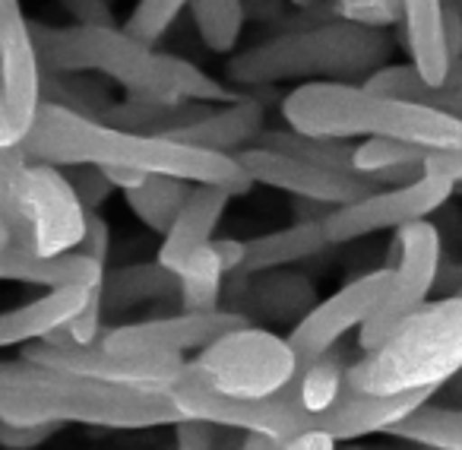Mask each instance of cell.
<instances>
[{
    "mask_svg": "<svg viewBox=\"0 0 462 450\" xmlns=\"http://www.w3.org/2000/svg\"><path fill=\"white\" fill-rule=\"evenodd\" d=\"M462 371V295L424 302L377 349L348 365L346 380L361 393L440 390Z\"/></svg>",
    "mask_w": 462,
    "mask_h": 450,
    "instance_id": "cell-6",
    "label": "cell"
},
{
    "mask_svg": "<svg viewBox=\"0 0 462 450\" xmlns=\"http://www.w3.org/2000/svg\"><path fill=\"white\" fill-rule=\"evenodd\" d=\"M336 437L329 431H320V428H310V431H298V435L285 437L279 447H291V450H329L336 447Z\"/></svg>",
    "mask_w": 462,
    "mask_h": 450,
    "instance_id": "cell-41",
    "label": "cell"
},
{
    "mask_svg": "<svg viewBox=\"0 0 462 450\" xmlns=\"http://www.w3.org/2000/svg\"><path fill=\"white\" fill-rule=\"evenodd\" d=\"M327 248L329 241L323 235V219H298L289 229L245 241V260H241L238 273L241 277H257L263 270H279V267L317 258Z\"/></svg>",
    "mask_w": 462,
    "mask_h": 450,
    "instance_id": "cell-20",
    "label": "cell"
},
{
    "mask_svg": "<svg viewBox=\"0 0 462 450\" xmlns=\"http://www.w3.org/2000/svg\"><path fill=\"white\" fill-rule=\"evenodd\" d=\"M348 365H352V355L346 349L333 346L323 355H317V359H310L308 365L298 368V374H301V399L310 412H323L336 403L342 384H346Z\"/></svg>",
    "mask_w": 462,
    "mask_h": 450,
    "instance_id": "cell-30",
    "label": "cell"
},
{
    "mask_svg": "<svg viewBox=\"0 0 462 450\" xmlns=\"http://www.w3.org/2000/svg\"><path fill=\"white\" fill-rule=\"evenodd\" d=\"M4 248H14V232H10L4 212H0V251H4Z\"/></svg>",
    "mask_w": 462,
    "mask_h": 450,
    "instance_id": "cell-46",
    "label": "cell"
},
{
    "mask_svg": "<svg viewBox=\"0 0 462 450\" xmlns=\"http://www.w3.org/2000/svg\"><path fill=\"white\" fill-rule=\"evenodd\" d=\"M443 42H447L449 64L462 58V0H443Z\"/></svg>",
    "mask_w": 462,
    "mask_h": 450,
    "instance_id": "cell-40",
    "label": "cell"
},
{
    "mask_svg": "<svg viewBox=\"0 0 462 450\" xmlns=\"http://www.w3.org/2000/svg\"><path fill=\"white\" fill-rule=\"evenodd\" d=\"M79 26H115L108 0H58Z\"/></svg>",
    "mask_w": 462,
    "mask_h": 450,
    "instance_id": "cell-38",
    "label": "cell"
},
{
    "mask_svg": "<svg viewBox=\"0 0 462 450\" xmlns=\"http://www.w3.org/2000/svg\"><path fill=\"white\" fill-rule=\"evenodd\" d=\"M23 359L39 361L48 368H60V371L83 374V378H96L105 384L117 387H136V390H159L168 393V387L174 384V378L184 368V355H121L105 349L102 342H45L32 340L23 342Z\"/></svg>",
    "mask_w": 462,
    "mask_h": 450,
    "instance_id": "cell-10",
    "label": "cell"
},
{
    "mask_svg": "<svg viewBox=\"0 0 462 450\" xmlns=\"http://www.w3.org/2000/svg\"><path fill=\"white\" fill-rule=\"evenodd\" d=\"M67 168H70L67 178H70L73 191H77V197L83 200L86 210H98V206L111 197V191H115L98 165H67Z\"/></svg>",
    "mask_w": 462,
    "mask_h": 450,
    "instance_id": "cell-35",
    "label": "cell"
},
{
    "mask_svg": "<svg viewBox=\"0 0 462 450\" xmlns=\"http://www.w3.org/2000/svg\"><path fill=\"white\" fill-rule=\"evenodd\" d=\"M254 146L276 149V153L295 155V159L314 162L323 168H352V149L346 140L336 136H310L301 130H260Z\"/></svg>",
    "mask_w": 462,
    "mask_h": 450,
    "instance_id": "cell-29",
    "label": "cell"
},
{
    "mask_svg": "<svg viewBox=\"0 0 462 450\" xmlns=\"http://www.w3.org/2000/svg\"><path fill=\"white\" fill-rule=\"evenodd\" d=\"M102 172H105V178L111 181V187H115V191H130V187H136L149 174V172L127 168V165H105Z\"/></svg>",
    "mask_w": 462,
    "mask_h": 450,
    "instance_id": "cell-44",
    "label": "cell"
},
{
    "mask_svg": "<svg viewBox=\"0 0 462 450\" xmlns=\"http://www.w3.org/2000/svg\"><path fill=\"white\" fill-rule=\"evenodd\" d=\"M386 61H390L386 29H371L339 16L333 23L295 29L238 52L228 61V80L235 86L346 80L377 70Z\"/></svg>",
    "mask_w": 462,
    "mask_h": 450,
    "instance_id": "cell-5",
    "label": "cell"
},
{
    "mask_svg": "<svg viewBox=\"0 0 462 450\" xmlns=\"http://www.w3.org/2000/svg\"><path fill=\"white\" fill-rule=\"evenodd\" d=\"M0 418L7 422H77L111 431L174 425L180 409L168 393L105 384L39 361H0Z\"/></svg>",
    "mask_w": 462,
    "mask_h": 450,
    "instance_id": "cell-3",
    "label": "cell"
},
{
    "mask_svg": "<svg viewBox=\"0 0 462 450\" xmlns=\"http://www.w3.org/2000/svg\"><path fill=\"white\" fill-rule=\"evenodd\" d=\"M89 292V286H54V289H48V295L35 298V302L0 311V349L23 346V342L42 340L45 333H51L54 327L70 321L83 308Z\"/></svg>",
    "mask_w": 462,
    "mask_h": 450,
    "instance_id": "cell-19",
    "label": "cell"
},
{
    "mask_svg": "<svg viewBox=\"0 0 462 450\" xmlns=\"http://www.w3.org/2000/svg\"><path fill=\"white\" fill-rule=\"evenodd\" d=\"M291 130L310 136H390L428 149H459L462 121L434 105L402 102L342 80H310L282 98Z\"/></svg>",
    "mask_w": 462,
    "mask_h": 450,
    "instance_id": "cell-4",
    "label": "cell"
},
{
    "mask_svg": "<svg viewBox=\"0 0 462 450\" xmlns=\"http://www.w3.org/2000/svg\"><path fill=\"white\" fill-rule=\"evenodd\" d=\"M184 7L187 0H140L134 14L127 16V23H124V33L130 39L143 42V45L155 48L168 35V29L174 26V20H178Z\"/></svg>",
    "mask_w": 462,
    "mask_h": 450,
    "instance_id": "cell-32",
    "label": "cell"
},
{
    "mask_svg": "<svg viewBox=\"0 0 462 450\" xmlns=\"http://www.w3.org/2000/svg\"><path fill=\"white\" fill-rule=\"evenodd\" d=\"M105 264L92 260L83 251H67L58 258L23 251V248H4L0 251V283H26L54 289V286H102Z\"/></svg>",
    "mask_w": 462,
    "mask_h": 450,
    "instance_id": "cell-18",
    "label": "cell"
},
{
    "mask_svg": "<svg viewBox=\"0 0 462 450\" xmlns=\"http://www.w3.org/2000/svg\"><path fill=\"white\" fill-rule=\"evenodd\" d=\"M260 130H263V102L257 96H238L231 98V102H222V108L212 105L203 117H197L193 124H187V127L174 130L168 136L180 143H193V146L235 155L247 143L257 140Z\"/></svg>",
    "mask_w": 462,
    "mask_h": 450,
    "instance_id": "cell-17",
    "label": "cell"
},
{
    "mask_svg": "<svg viewBox=\"0 0 462 450\" xmlns=\"http://www.w3.org/2000/svg\"><path fill=\"white\" fill-rule=\"evenodd\" d=\"M336 14L361 26L390 29L402 23V0H336Z\"/></svg>",
    "mask_w": 462,
    "mask_h": 450,
    "instance_id": "cell-34",
    "label": "cell"
},
{
    "mask_svg": "<svg viewBox=\"0 0 462 450\" xmlns=\"http://www.w3.org/2000/svg\"><path fill=\"white\" fill-rule=\"evenodd\" d=\"M0 86L14 117L29 130L42 105V64L20 0H0Z\"/></svg>",
    "mask_w": 462,
    "mask_h": 450,
    "instance_id": "cell-15",
    "label": "cell"
},
{
    "mask_svg": "<svg viewBox=\"0 0 462 450\" xmlns=\"http://www.w3.org/2000/svg\"><path fill=\"white\" fill-rule=\"evenodd\" d=\"M29 251L42 258L77 251L86 232V206L77 197L70 178L51 162H29L26 174Z\"/></svg>",
    "mask_w": 462,
    "mask_h": 450,
    "instance_id": "cell-12",
    "label": "cell"
},
{
    "mask_svg": "<svg viewBox=\"0 0 462 450\" xmlns=\"http://www.w3.org/2000/svg\"><path fill=\"white\" fill-rule=\"evenodd\" d=\"M231 200L228 187L218 184H193L187 203L180 206V212L174 216V222L168 225V232L162 235V248H159V264L168 270L178 273L180 264L190 258L197 248H203L206 241L216 232L218 219H222L225 206Z\"/></svg>",
    "mask_w": 462,
    "mask_h": 450,
    "instance_id": "cell-16",
    "label": "cell"
},
{
    "mask_svg": "<svg viewBox=\"0 0 462 450\" xmlns=\"http://www.w3.org/2000/svg\"><path fill=\"white\" fill-rule=\"evenodd\" d=\"M209 245L216 248V254H218V260H222L225 273H238L241 270V260H245V241H235V239L212 241L209 239Z\"/></svg>",
    "mask_w": 462,
    "mask_h": 450,
    "instance_id": "cell-42",
    "label": "cell"
},
{
    "mask_svg": "<svg viewBox=\"0 0 462 450\" xmlns=\"http://www.w3.org/2000/svg\"><path fill=\"white\" fill-rule=\"evenodd\" d=\"M235 155H238L241 168L254 178V184L276 187L291 197L317 200L327 206L352 203V200L383 187L371 174H361L355 168H323L266 146H245Z\"/></svg>",
    "mask_w": 462,
    "mask_h": 450,
    "instance_id": "cell-11",
    "label": "cell"
},
{
    "mask_svg": "<svg viewBox=\"0 0 462 450\" xmlns=\"http://www.w3.org/2000/svg\"><path fill=\"white\" fill-rule=\"evenodd\" d=\"M32 45L42 70L67 73H98L111 83L124 86L127 98L159 105L178 102H212L222 105L238 98V92L225 89L206 77L190 61L159 54L155 48L130 39L117 26H45L29 23Z\"/></svg>",
    "mask_w": 462,
    "mask_h": 450,
    "instance_id": "cell-2",
    "label": "cell"
},
{
    "mask_svg": "<svg viewBox=\"0 0 462 450\" xmlns=\"http://www.w3.org/2000/svg\"><path fill=\"white\" fill-rule=\"evenodd\" d=\"M203 45L212 54H231L245 33V0H187Z\"/></svg>",
    "mask_w": 462,
    "mask_h": 450,
    "instance_id": "cell-27",
    "label": "cell"
},
{
    "mask_svg": "<svg viewBox=\"0 0 462 450\" xmlns=\"http://www.w3.org/2000/svg\"><path fill=\"white\" fill-rule=\"evenodd\" d=\"M257 277H263V279L254 283L251 286L254 295H247L257 314L285 321V317H301L314 308L317 292L304 277H295V273H289V277H282V273H279V277H270V270L257 273Z\"/></svg>",
    "mask_w": 462,
    "mask_h": 450,
    "instance_id": "cell-28",
    "label": "cell"
},
{
    "mask_svg": "<svg viewBox=\"0 0 462 450\" xmlns=\"http://www.w3.org/2000/svg\"><path fill=\"white\" fill-rule=\"evenodd\" d=\"M291 7H298V10H308V7H317L320 0H289Z\"/></svg>",
    "mask_w": 462,
    "mask_h": 450,
    "instance_id": "cell-47",
    "label": "cell"
},
{
    "mask_svg": "<svg viewBox=\"0 0 462 450\" xmlns=\"http://www.w3.org/2000/svg\"><path fill=\"white\" fill-rule=\"evenodd\" d=\"M187 197H190V181L174 178V174H146L136 187L124 191V200L134 210V216L159 235L168 232V225L174 222Z\"/></svg>",
    "mask_w": 462,
    "mask_h": 450,
    "instance_id": "cell-23",
    "label": "cell"
},
{
    "mask_svg": "<svg viewBox=\"0 0 462 450\" xmlns=\"http://www.w3.org/2000/svg\"><path fill=\"white\" fill-rule=\"evenodd\" d=\"M245 441V431L228 428V425L209 422V418L199 416H184L174 422V444L178 447H225V444H241Z\"/></svg>",
    "mask_w": 462,
    "mask_h": 450,
    "instance_id": "cell-33",
    "label": "cell"
},
{
    "mask_svg": "<svg viewBox=\"0 0 462 450\" xmlns=\"http://www.w3.org/2000/svg\"><path fill=\"white\" fill-rule=\"evenodd\" d=\"M393 267L374 270L367 277H358L355 283L342 286L336 295H329L327 302L314 305L308 314L298 317L295 330L289 333V346L295 349L298 368L308 365L317 355H323L327 349L339 346L352 330H358L380 305V298L386 295Z\"/></svg>",
    "mask_w": 462,
    "mask_h": 450,
    "instance_id": "cell-13",
    "label": "cell"
},
{
    "mask_svg": "<svg viewBox=\"0 0 462 450\" xmlns=\"http://www.w3.org/2000/svg\"><path fill=\"white\" fill-rule=\"evenodd\" d=\"M443 264V235L428 216L396 229L390 264L393 279L386 295L358 327V349H377L409 314H415L437 289V273Z\"/></svg>",
    "mask_w": 462,
    "mask_h": 450,
    "instance_id": "cell-8",
    "label": "cell"
},
{
    "mask_svg": "<svg viewBox=\"0 0 462 450\" xmlns=\"http://www.w3.org/2000/svg\"><path fill=\"white\" fill-rule=\"evenodd\" d=\"M421 172L437 174V178H447L453 184L462 181V146L459 149H430L424 155V165Z\"/></svg>",
    "mask_w": 462,
    "mask_h": 450,
    "instance_id": "cell-39",
    "label": "cell"
},
{
    "mask_svg": "<svg viewBox=\"0 0 462 450\" xmlns=\"http://www.w3.org/2000/svg\"><path fill=\"white\" fill-rule=\"evenodd\" d=\"M399 441L421 444V447H447L462 450V406H437L434 397L393 422L383 431Z\"/></svg>",
    "mask_w": 462,
    "mask_h": 450,
    "instance_id": "cell-24",
    "label": "cell"
},
{
    "mask_svg": "<svg viewBox=\"0 0 462 450\" xmlns=\"http://www.w3.org/2000/svg\"><path fill=\"white\" fill-rule=\"evenodd\" d=\"M108 248H111V229H108V222H105V219L98 216L96 210H86V232H83V241H79L77 251L89 254L92 260L105 264V258H108Z\"/></svg>",
    "mask_w": 462,
    "mask_h": 450,
    "instance_id": "cell-37",
    "label": "cell"
},
{
    "mask_svg": "<svg viewBox=\"0 0 462 450\" xmlns=\"http://www.w3.org/2000/svg\"><path fill=\"white\" fill-rule=\"evenodd\" d=\"M29 159L51 165H127L149 174H174L190 184L228 187L231 197L254 191V178L241 168L238 155L180 143L171 136L140 134L86 117L58 102H42L23 136Z\"/></svg>",
    "mask_w": 462,
    "mask_h": 450,
    "instance_id": "cell-1",
    "label": "cell"
},
{
    "mask_svg": "<svg viewBox=\"0 0 462 450\" xmlns=\"http://www.w3.org/2000/svg\"><path fill=\"white\" fill-rule=\"evenodd\" d=\"M225 267L218 260L216 248L206 241L203 248L190 254L178 270V298L184 311H212L218 308L225 283Z\"/></svg>",
    "mask_w": 462,
    "mask_h": 450,
    "instance_id": "cell-26",
    "label": "cell"
},
{
    "mask_svg": "<svg viewBox=\"0 0 462 450\" xmlns=\"http://www.w3.org/2000/svg\"><path fill=\"white\" fill-rule=\"evenodd\" d=\"M453 193V181L421 172L409 184L377 187V191L365 193L352 203L333 206L323 216V235H327L329 245H348V241H358L365 235L399 229L405 222L430 216V212L443 210Z\"/></svg>",
    "mask_w": 462,
    "mask_h": 450,
    "instance_id": "cell-9",
    "label": "cell"
},
{
    "mask_svg": "<svg viewBox=\"0 0 462 450\" xmlns=\"http://www.w3.org/2000/svg\"><path fill=\"white\" fill-rule=\"evenodd\" d=\"M64 428V422H35V425H23V422H7L0 418V447L10 450H23V447H39L48 437H54Z\"/></svg>",
    "mask_w": 462,
    "mask_h": 450,
    "instance_id": "cell-36",
    "label": "cell"
},
{
    "mask_svg": "<svg viewBox=\"0 0 462 450\" xmlns=\"http://www.w3.org/2000/svg\"><path fill=\"white\" fill-rule=\"evenodd\" d=\"M456 292H459V295H462V286H459V289H456Z\"/></svg>",
    "mask_w": 462,
    "mask_h": 450,
    "instance_id": "cell-48",
    "label": "cell"
},
{
    "mask_svg": "<svg viewBox=\"0 0 462 450\" xmlns=\"http://www.w3.org/2000/svg\"><path fill=\"white\" fill-rule=\"evenodd\" d=\"M440 86H447V89H462V58H456L453 64H449L447 80H443Z\"/></svg>",
    "mask_w": 462,
    "mask_h": 450,
    "instance_id": "cell-45",
    "label": "cell"
},
{
    "mask_svg": "<svg viewBox=\"0 0 462 450\" xmlns=\"http://www.w3.org/2000/svg\"><path fill=\"white\" fill-rule=\"evenodd\" d=\"M178 292V273L155 264H134L111 270L102 277V311L105 314H124L136 305L155 302Z\"/></svg>",
    "mask_w": 462,
    "mask_h": 450,
    "instance_id": "cell-22",
    "label": "cell"
},
{
    "mask_svg": "<svg viewBox=\"0 0 462 450\" xmlns=\"http://www.w3.org/2000/svg\"><path fill=\"white\" fill-rule=\"evenodd\" d=\"M443 0H402L405 52L424 83L440 86L449 70V52L443 42Z\"/></svg>",
    "mask_w": 462,
    "mask_h": 450,
    "instance_id": "cell-21",
    "label": "cell"
},
{
    "mask_svg": "<svg viewBox=\"0 0 462 450\" xmlns=\"http://www.w3.org/2000/svg\"><path fill=\"white\" fill-rule=\"evenodd\" d=\"M430 149L409 140H390V136H367V143H358L352 149V168L361 174H377L383 168L399 165H424V155Z\"/></svg>",
    "mask_w": 462,
    "mask_h": 450,
    "instance_id": "cell-31",
    "label": "cell"
},
{
    "mask_svg": "<svg viewBox=\"0 0 462 450\" xmlns=\"http://www.w3.org/2000/svg\"><path fill=\"white\" fill-rule=\"evenodd\" d=\"M245 323H251L245 311H180V314L155 317V321L121 323L108 330L98 342L121 355H184L199 352L216 336L245 327Z\"/></svg>",
    "mask_w": 462,
    "mask_h": 450,
    "instance_id": "cell-14",
    "label": "cell"
},
{
    "mask_svg": "<svg viewBox=\"0 0 462 450\" xmlns=\"http://www.w3.org/2000/svg\"><path fill=\"white\" fill-rule=\"evenodd\" d=\"M193 368L206 387L238 399H257L276 393L298 371L289 340L260 327H235L199 349Z\"/></svg>",
    "mask_w": 462,
    "mask_h": 450,
    "instance_id": "cell-7",
    "label": "cell"
},
{
    "mask_svg": "<svg viewBox=\"0 0 462 450\" xmlns=\"http://www.w3.org/2000/svg\"><path fill=\"white\" fill-rule=\"evenodd\" d=\"M26 136V127L14 117L7 98H4V86H0V143H16Z\"/></svg>",
    "mask_w": 462,
    "mask_h": 450,
    "instance_id": "cell-43",
    "label": "cell"
},
{
    "mask_svg": "<svg viewBox=\"0 0 462 450\" xmlns=\"http://www.w3.org/2000/svg\"><path fill=\"white\" fill-rule=\"evenodd\" d=\"M29 153L23 140L0 143V212L14 232V248L29 251V216H26V174Z\"/></svg>",
    "mask_w": 462,
    "mask_h": 450,
    "instance_id": "cell-25",
    "label": "cell"
}]
</instances>
